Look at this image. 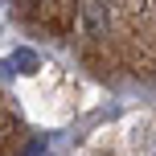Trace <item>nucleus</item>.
<instances>
[{
    "instance_id": "nucleus-1",
    "label": "nucleus",
    "mask_w": 156,
    "mask_h": 156,
    "mask_svg": "<svg viewBox=\"0 0 156 156\" xmlns=\"http://www.w3.org/2000/svg\"><path fill=\"white\" fill-rule=\"evenodd\" d=\"M78 33L82 37H103L107 33V0H82L78 4Z\"/></svg>"
},
{
    "instance_id": "nucleus-2",
    "label": "nucleus",
    "mask_w": 156,
    "mask_h": 156,
    "mask_svg": "<svg viewBox=\"0 0 156 156\" xmlns=\"http://www.w3.org/2000/svg\"><path fill=\"white\" fill-rule=\"evenodd\" d=\"M37 152H41V140H33V144H29V148H25L21 156H37Z\"/></svg>"
},
{
    "instance_id": "nucleus-3",
    "label": "nucleus",
    "mask_w": 156,
    "mask_h": 156,
    "mask_svg": "<svg viewBox=\"0 0 156 156\" xmlns=\"http://www.w3.org/2000/svg\"><path fill=\"white\" fill-rule=\"evenodd\" d=\"M107 4H123V0H107Z\"/></svg>"
}]
</instances>
